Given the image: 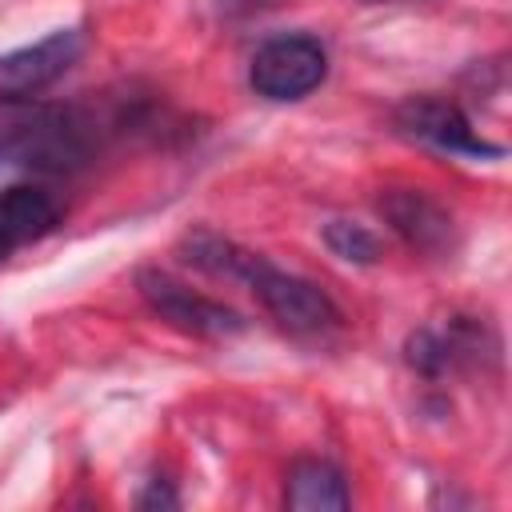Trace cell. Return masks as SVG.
I'll list each match as a JSON object with an SVG mask.
<instances>
[{
	"mask_svg": "<svg viewBox=\"0 0 512 512\" xmlns=\"http://www.w3.org/2000/svg\"><path fill=\"white\" fill-rule=\"evenodd\" d=\"M164 128L168 120L148 96H108L100 104L0 96V164L64 176L88 168L112 140H160Z\"/></svg>",
	"mask_w": 512,
	"mask_h": 512,
	"instance_id": "1",
	"label": "cell"
},
{
	"mask_svg": "<svg viewBox=\"0 0 512 512\" xmlns=\"http://www.w3.org/2000/svg\"><path fill=\"white\" fill-rule=\"evenodd\" d=\"M328 80V48L312 32L268 36L248 60V88L272 104L312 96Z\"/></svg>",
	"mask_w": 512,
	"mask_h": 512,
	"instance_id": "2",
	"label": "cell"
},
{
	"mask_svg": "<svg viewBox=\"0 0 512 512\" xmlns=\"http://www.w3.org/2000/svg\"><path fill=\"white\" fill-rule=\"evenodd\" d=\"M244 288L260 300V308L276 320V328L292 336H324L340 324V308L320 284L276 268L268 256H256V264L244 276Z\"/></svg>",
	"mask_w": 512,
	"mask_h": 512,
	"instance_id": "3",
	"label": "cell"
},
{
	"mask_svg": "<svg viewBox=\"0 0 512 512\" xmlns=\"http://www.w3.org/2000/svg\"><path fill=\"white\" fill-rule=\"evenodd\" d=\"M136 292L152 308V316H160L176 332H188V336H200V340H224V336H236V332L248 328V320L236 308L188 288L184 280H176L164 268H140L136 272Z\"/></svg>",
	"mask_w": 512,
	"mask_h": 512,
	"instance_id": "4",
	"label": "cell"
},
{
	"mask_svg": "<svg viewBox=\"0 0 512 512\" xmlns=\"http://www.w3.org/2000/svg\"><path fill=\"white\" fill-rule=\"evenodd\" d=\"M392 128L404 136V140H416V144H428L436 152H448V156H464V160H500L504 156V144H492L484 140L468 112L448 100V96H408L392 108Z\"/></svg>",
	"mask_w": 512,
	"mask_h": 512,
	"instance_id": "5",
	"label": "cell"
},
{
	"mask_svg": "<svg viewBox=\"0 0 512 512\" xmlns=\"http://www.w3.org/2000/svg\"><path fill=\"white\" fill-rule=\"evenodd\" d=\"M496 352H500V344H496L492 328L484 320H472V316L424 324L404 344L408 368H416L428 380H440V376L464 372V368H484V360H496Z\"/></svg>",
	"mask_w": 512,
	"mask_h": 512,
	"instance_id": "6",
	"label": "cell"
},
{
	"mask_svg": "<svg viewBox=\"0 0 512 512\" xmlns=\"http://www.w3.org/2000/svg\"><path fill=\"white\" fill-rule=\"evenodd\" d=\"M376 212L420 256H448L456 248V220H452V212L432 192H424V188H412V184L380 188Z\"/></svg>",
	"mask_w": 512,
	"mask_h": 512,
	"instance_id": "7",
	"label": "cell"
},
{
	"mask_svg": "<svg viewBox=\"0 0 512 512\" xmlns=\"http://www.w3.org/2000/svg\"><path fill=\"white\" fill-rule=\"evenodd\" d=\"M88 48L84 28H56L36 44L0 56V96H40L52 88Z\"/></svg>",
	"mask_w": 512,
	"mask_h": 512,
	"instance_id": "8",
	"label": "cell"
},
{
	"mask_svg": "<svg viewBox=\"0 0 512 512\" xmlns=\"http://www.w3.org/2000/svg\"><path fill=\"white\" fill-rule=\"evenodd\" d=\"M60 216L64 212H60V204H56V196L48 188H36V184L4 188L0 192V264L12 252L44 240L60 224Z\"/></svg>",
	"mask_w": 512,
	"mask_h": 512,
	"instance_id": "9",
	"label": "cell"
},
{
	"mask_svg": "<svg viewBox=\"0 0 512 512\" xmlns=\"http://www.w3.org/2000/svg\"><path fill=\"white\" fill-rule=\"evenodd\" d=\"M348 504H352L348 476L332 460L304 456V460H296L288 468V476H284V508L316 512V508H348Z\"/></svg>",
	"mask_w": 512,
	"mask_h": 512,
	"instance_id": "10",
	"label": "cell"
},
{
	"mask_svg": "<svg viewBox=\"0 0 512 512\" xmlns=\"http://www.w3.org/2000/svg\"><path fill=\"white\" fill-rule=\"evenodd\" d=\"M320 236H324L328 252L348 264H376L384 256V240L368 224H356V220H328Z\"/></svg>",
	"mask_w": 512,
	"mask_h": 512,
	"instance_id": "11",
	"label": "cell"
},
{
	"mask_svg": "<svg viewBox=\"0 0 512 512\" xmlns=\"http://www.w3.org/2000/svg\"><path fill=\"white\" fill-rule=\"evenodd\" d=\"M136 504H140V508H156V504H160V508H176L180 500H176V492L168 488V480H148V492H144Z\"/></svg>",
	"mask_w": 512,
	"mask_h": 512,
	"instance_id": "12",
	"label": "cell"
},
{
	"mask_svg": "<svg viewBox=\"0 0 512 512\" xmlns=\"http://www.w3.org/2000/svg\"><path fill=\"white\" fill-rule=\"evenodd\" d=\"M228 4H232V0H228Z\"/></svg>",
	"mask_w": 512,
	"mask_h": 512,
	"instance_id": "13",
	"label": "cell"
}]
</instances>
